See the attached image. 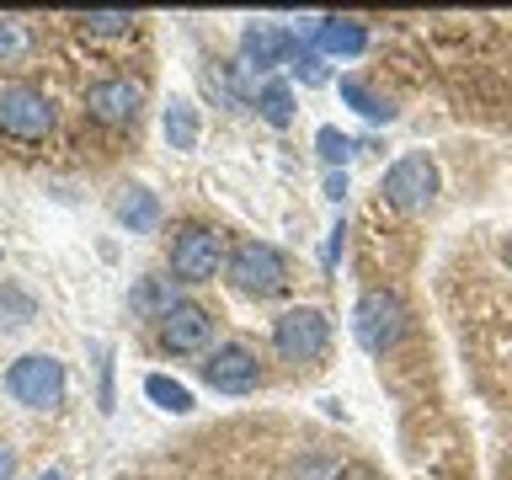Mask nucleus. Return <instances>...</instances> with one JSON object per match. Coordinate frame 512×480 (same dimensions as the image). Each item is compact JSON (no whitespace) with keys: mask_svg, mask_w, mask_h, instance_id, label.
Listing matches in <instances>:
<instances>
[{"mask_svg":"<svg viewBox=\"0 0 512 480\" xmlns=\"http://www.w3.org/2000/svg\"><path fill=\"white\" fill-rule=\"evenodd\" d=\"M224 278L246 299H278L288 288V256L272 240H235L230 262H224Z\"/></svg>","mask_w":512,"mask_h":480,"instance_id":"obj_1","label":"nucleus"},{"mask_svg":"<svg viewBox=\"0 0 512 480\" xmlns=\"http://www.w3.org/2000/svg\"><path fill=\"white\" fill-rule=\"evenodd\" d=\"M0 134L16 144H38L54 134V102L32 80H0Z\"/></svg>","mask_w":512,"mask_h":480,"instance_id":"obj_2","label":"nucleus"},{"mask_svg":"<svg viewBox=\"0 0 512 480\" xmlns=\"http://www.w3.org/2000/svg\"><path fill=\"white\" fill-rule=\"evenodd\" d=\"M64 363L54 352H22L11 368H6V395L27 411H59L64 406Z\"/></svg>","mask_w":512,"mask_h":480,"instance_id":"obj_3","label":"nucleus"},{"mask_svg":"<svg viewBox=\"0 0 512 480\" xmlns=\"http://www.w3.org/2000/svg\"><path fill=\"white\" fill-rule=\"evenodd\" d=\"M272 347H278L283 363H299L310 368L331 352V320L326 310H315V304H299V310H283L272 320Z\"/></svg>","mask_w":512,"mask_h":480,"instance_id":"obj_4","label":"nucleus"},{"mask_svg":"<svg viewBox=\"0 0 512 480\" xmlns=\"http://www.w3.org/2000/svg\"><path fill=\"white\" fill-rule=\"evenodd\" d=\"M406 304H400V294H390V288H368V294L358 299V310H352V336H358L363 352H374V358H384L400 336H406Z\"/></svg>","mask_w":512,"mask_h":480,"instance_id":"obj_5","label":"nucleus"},{"mask_svg":"<svg viewBox=\"0 0 512 480\" xmlns=\"http://www.w3.org/2000/svg\"><path fill=\"white\" fill-rule=\"evenodd\" d=\"M224 262H230V251H224V235L214 224H182L171 235V272L182 283H214Z\"/></svg>","mask_w":512,"mask_h":480,"instance_id":"obj_6","label":"nucleus"},{"mask_svg":"<svg viewBox=\"0 0 512 480\" xmlns=\"http://www.w3.org/2000/svg\"><path fill=\"white\" fill-rule=\"evenodd\" d=\"M86 112L102 128H134L144 112V80L134 75H107L86 91Z\"/></svg>","mask_w":512,"mask_h":480,"instance_id":"obj_7","label":"nucleus"},{"mask_svg":"<svg viewBox=\"0 0 512 480\" xmlns=\"http://www.w3.org/2000/svg\"><path fill=\"white\" fill-rule=\"evenodd\" d=\"M203 384L219 395H251L262 384V358L246 342H219L203 363Z\"/></svg>","mask_w":512,"mask_h":480,"instance_id":"obj_8","label":"nucleus"},{"mask_svg":"<svg viewBox=\"0 0 512 480\" xmlns=\"http://www.w3.org/2000/svg\"><path fill=\"white\" fill-rule=\"evenodd\" d=\"M379 192L390 198L395 208H406V214H416V208H427L432 198H438V166H432L427 155H400L390 171H384Z\"/></svg>","mask_w":512,"mask_h":480,"instance_id":"obj_9","label":"nucleus"},{"mask_svg":"<svg viewBox=\"0 0 512 480\" xmlns=\"http://www.w3.org/2000/svg\"><path fill=\"white\" fill-rule=\"evenodd\" d=\"M214 326L219 320L203 310V304H192V299H182L176 310H166L160 315V347L166 352H214Z\"/></svg>","mask_w":512,"mask_h":480,"instance_id":"obj_10","label":"nucleus"},{"mask_svg":"<svg viewBox=\"0 0 512 480\" xmlns=\"http://www.w3.org/2000/svg\"><path fill=\"white\" fill-rule=\"evenodd\" d=\"M294 59H299V32L272 22H256L240 32V70H278V64H294Z\"/></svg>","mask_w":512,"mask_h":480,"instance_id":"obj_11","label":"nucleus"},{"mask_svg":"<svg viewBox=\"0 0 512 480\" xmlns=\"http://www.w3.org/2000/svg\"><path fill=\"white\" fill-rule=\"evenodd\" d=\"M304 38L315 43V54L320 59H358L363 48H368V32L358 27V22H342V16H304Z\"/></svg>","mask_w":512,"mask_h":480,"instance_id":"obj_12","label":"nucleus"},{"mask_svg":"<svg viewBox=\"0 0 512 480\" xmlns=\"http://www.w3.org/2000/svg\"><path fill=\"white\" fill-rule=\"evenodd\" d=\"M112 214H118V224H128L134 235H150L155 224H160V198L150 187H139V182H128L112 192Z\"/></svg>","mask_w":512,"mask_h":480,"instance_id":"obj_13","label":"nucleus"},{"mask_svg":"<svg viewBox=\"0 0 512 480\" xmlns=\"http://www.w3.org/2000/svg\"><path fill=\"white\" fill-rule=\"evenodd\" d=\"M160 128H166V144H171V150H198L203 123H198V107H192L187 96H171V102H166V118H160Z\"/></svg>","mask_w":512,"mask_h":480,"instance_id":"obj_14","label":"nucleus"},{"mask_svg":"<svg viewBox=\"0 0 512 480\" xmlns=\"http://www.w3.org/2000/svg\"><path fill=\"white\" fill-rule=\"evenodd\" d=\"M256 112H262V123L288 128V123H294V86H288V80H267V86H256Z\"/></svg>","mask_w":512,"mask_h":480,"instance_id":"obj_15","label":"nucleus"},{"mask_svg":"<svg viewBox=\"0 0 512 480\" xmlns=\"http://www.w3.org/2000/svg\"><path fill=\"white\" fill-rule=\"evenodd\" d=\"M342 102H347L352 112H358V118H368V123H395V107L384 102V96L368 91L363 80H352V75L342 80Z\"/></svg>","mask_w":512,"mask_h":480,"instance_id":"obj_16","label":"nucleus"},{"mask_svg":"<svg viewBox=\"0 0 512 480\" xmlns=\"http://www.w3.org/2000/svg\"><path fill=\"white\" fill-rule=\"evenodd\" d=\"M144 395H150L160 411H171V416H187L192 411V390H187L182 379H171V374H150V379H144Z\"/></svg>","mask_w":512,"mask_h":480,"instance_id":"obj_17","label":"nucleus"},{"mask_svg":"<svg viewBox=\"0 0 512 480\" xmlns=\"http://www.w3.org/2000/svg\"><path fill=\"white\" fill-rule=\"evenodd\" d=\"M128 304H134V310H139L144 320H160L166 310H176L182 299H176V288H171V283L150 278V283H139V288H134V299H128Z\"/></svg>","mask_w":512,"mask_h":480,"instance_id":"obj_18","label":"nucleus"},{"mask_svg":"<svg viewBox=\"0 0 512 480\" xmlns=\"http://www.w3.org/2000/svg\"><path fill=\"white\" fill-rule=\"evenodd\" d=\"M32 54V27L22 22V16H0V64H22Z\"/></svg>","mask_w":512,"mask_h":480,"instance_id":"obj_19","label":"nucleus"},{"mask_svg":"<svg viewBox=\"0 0 512 480\" xmlns=\"http://www.w3.org/2000/svg\"><path fill=\"white\" fill-rule=\"evenodd\" d=\"M80 27H86L91 38H128V32H134V16L128 11H86Z\"/></svg>","mask_w":512,"mask_h":480,"instance_id":"obj_20","label":"nucleus"},{"mask_svg":"<svg viewBox=\"0 0 512 480\" xmlns=\"http://www.w3.org/2000/svg\"><path fill=\"white\" fill-rule=\"evenodd\" d=\"M315 150H320V160H326L331 171H342L347 160H352V150H358V139H347L342 128H320V134H315Z\"/></svg>","mask_w":512,"mask_h":480,"instance_id":"obj_21","label":"nucleus"},{"mask_svg":"<svg viewBox=\"0 0 512 480\" xmlns=\"http://www.w3.org/2000/svg\"><path fill=\"white\" fill-rule=\"evenodd\" d=\"M32 315H38L32 294H22V288H11V283H0V326H27Z\"/></svg>","mask_w":512,"mask_h":480,"instance_id":"obj_22","label":"nucleus"},{"mask_svg":"<svg viewBox=\"0 0 512 480\" xmlns=\"http://www.w3.org/2000/svg\"><path fill=\"white\" fill-rule=\"evenodd\" d=\"M342 475V459L336 454H310V459H299V470H294V480H336Z\"/></svg>","mask_w":512,"mask_h":480,"instance_id":"obj_23","label":"nucleus"},{"mask_svg":"<svg viewBox=\"0 0 512 480\" xmlns=\"http://www.w3.org/2000/svg\"><path fill=\"white\" fill-rule=\"evenodd\" d=\"M294 75L304 80V86H326V80H331L326 59H320L315 48H299V59H294Z\"/></svg>","mask_w":512,"mask_h":480,"instance_id":"obj_24","label":"nucleus"},{"mask_svg":"<svg viewBox=\"0 0 512 480\" xmlns=\"http://www.w3.org/2000/svg\"><path fill=\"white\" fill-rule=\"evenodd\" d=\"M342 246H347V224L336 219V224H331V235H326V251H320V267H326V272L336 267V256H342Z\"/></svg>","mask_w":512,"mask_h":480,"instance_id":"obj_25","label":"nucleus"},{"mask_svg":"<svg viewBox=\"0 0 512 480\" xmlns=\"http://www.w3.org/2000/svg\"><path fill=\"white\" fill-rule=\"evenodd\" d=\"M326 198H331V203L347 198V171H331V176H326Z\"/></svg>","mask_w":512,"mask_h":480,"instance_id":"obj_26","label":"nucleus"},{"mask_svg":"<svg viewBox=\"0 0 512 480\" xmlns=\"http://www.w3.org/2000/svg\"><path fill=\"white\" fill-rule=\"evenodd\" d=\"M0 480H16V448L0 443Z\"/></svg>","mask_w":512,"mask_h":480,"instance_id":"obj_27","label":"nucleus"},{"mask_svg":"<svg viewBox=\"0 0 512 480\" xmlns=\"http://www.w3.org/2000/svg\"><path fill=\"white\" fill-rule=\"evenodd\" d=\"M336 480H379V475L368 470V464H342V475H336Z\"/></svg>","mask_w":512,"mask_h":480,"instance_id":"obj_28","label":"nucleus"},{"mask_svg":"<svg viewBox=\"0 0 512 480\" xmlns=\"http://www.w3.org/2000/svg\"><path fill=\"white\" fill-rule=\"evenodd\" d=\"M496 256H502V267L512 272V240H502V251H496Z\"/></svg>","mask_w":512,"mask_h":480,"instance_id":"obj_29","label":"nucleus"},{"mask_svg":"<svg viewBox=\"0 0 512 480\" xmlns=\"http://www.w3.org/2000/svg\"><path fill=\"white\" fill-rule=\"evenodd\" d=\"M38 480H64V470H43Z\"/></svg>","mask_w":512,"mask_h":480,"instance_id":"obj_30","label":"nucleus"}]
</instances>
